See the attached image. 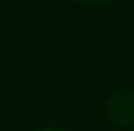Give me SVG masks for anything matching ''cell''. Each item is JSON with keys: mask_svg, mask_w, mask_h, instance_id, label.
<instances>
[{"mask_svg": "<svg viewBox=\"0 0 134 131\" xmlns=\"http://www.w3.org/2000/svg\"><path fill=\"white\" fill-rule=\"evenodd\" d=\"M81 3H90V6H98V3H107V0H81Z\"/></svg>", "mask_w": 134, "mask_h": 131, "instance_id": "obj_1", "label": "cell"}, {"mask_svg": "<svg viewBox=\"0 0 134 131\" xmlns=\"http://www.w3.org/2000/svg\"><path fill=\"white\" fill-rule=\"evenodd\" d=\"M39 131H63V128H39Z\"/></svg>", "mask_w": 134, "mask_h": 131, "instance_id": "obj_2", "label": "cell"}]
</instances>
